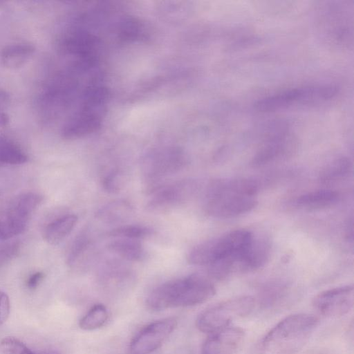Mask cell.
<instances>
[{"label":"cell","instance_id":"6da1fadb","mask_svg":"<svg viewBox=\"0 0 354 354\" xmlns=\"http://www.w3.org/2000/svg\"><path fill=\"white\" fill-rule=\"evenodd\" d=\"M258 191L257 181L249 178L213 180L207 187L205 209L214 218L238 216L257 206Z\"/></svg>","mask_w":354,"mask_h":354},{"label":"cell","instance_id":"7a4b0ae2","mask_svg":"<svg viewBox=\"0 0 354 354\" xmlns=\"http://www.w3.org/2000/svg\"><path fill=\"white\" fill-rule=\"evenodd\" d=\"M318 324L317 317L312 315H289L259 339L250 354H296L308 342Z\"/></svg>","mask_w":354,"mask_h":354},{"label":"cell","instance_id":"3957f363","mask_svg":"<svg viewBox=\"0 0 354 354\" xmlns=\"http://www.w3.org/2000/svg\"><path fill=\"white\" fill-rule=\"evenodd\" d=\"M215 293V287L209 279L193 274L158 286L149 293L146 302L150 309L162 310L198 305L210 299Z\"/></svg>","mask_w":354,"mask_h":354},{"label":"cell","instance_id":"277c9868","mask_svg":"<svg viewBox=\"0 0 354 354\" xmlns=\"http://www.w3.org/2000/svg\"><path fill=\"white\" fill-rule=\"evenodd\" d=\"M253 233L244 229L225 234L194 247L187 254V261L193 265L206 266L221 259L239 262L250 244Z\"/></svg>","mask_w":354,"mask_h":354},{"label":"cell","instance_id":"5b68a950","mask_svg":"<svg viewBox=\"0 0 354 354\" xmlns=\"http://www.w3.org/2000/svg\"><path fill=\"white\" fill-rule=\"evenodd\" d=\"M333 84L307 85L286 89L262 97L254 103L260 112H273L289 107L322 103L333 99L339 93Z\"/></svg>","mask_w":354,"mask_h":354},{"label":"cell","instance_id":"8992f818","mask_svg":"<svg viewBox=\"0 0 354 354\" xmlns=\"http://www.w3.org/2000/svg\"><path fill=\"white\" fill-rule=\"evenodd\" d=\"M43 198L32 192L19 194L0 205V240L8 241L20 234Z\"/></svg>","mask_w":354,"mask_h":354},{"label":"cell","instance_id":"52a82bcc","mask_svg":"<svg viewBox=\"0 0 354 354\" xmlns=\"http://www.w3.org/2000/svg\"><path fill=\"white\" fill-rule=\"evenodd\" d=\"M255 304V299L249 295L225 300L201 313L196 327L203 333H214L228 327L232 321L249 315Z\"/></svg>","mask_w":354,"mask_h":354},{"label":"cell","instance_id":"ba28073f","mask_svg":"<svg viewBox=\"0 0 354 354\" xmlns=\"http://www.w3.org/2000/svg\"><path fill=\"white\" fill-rule=\"evenodd\" d=\"M177 326L173 317L153 322L143 328L132 339L130 344L131 354H149L167 339Z\"/></svg>","mask_w":354,"mask_h":354},{"label":"cell","instance_id":"9c48e42d","mask_svg":"<svg viewBox=\"0 0 354 354\" xmlns=\"http://www.w3.org/2000/svg\"><path fill=\"white\" fill-rule=\"evenodd\" d=\"M354 290L352 285L339 286L317 294L313 299L314 308L327 317H337L348 313L353 307Z\"/></svg>","mask_w":354,"mask_h":354},{"label":"cell","instance_id":"30bf717a","mask_svg":"<svg viewBox=\"0 0 354 354\" xmlns=\"http://www.w3.org/2000/svg\"><path fill=\"white\" fill-rule=\"evenodd\" d=\"M195 187L196 184L187 180L162 185L152 193L147 209L155 213L168 212L187 201L195 192Z\"/></svg>","mask_w":354,"mask_h":354},{"label":"cell","instance_id":"8fae6325","mask_svg":"<svg viewBox=\"0 0 354 354\" xmlns=\"http://www.w3.org/2000/svg\"><path fill=\"white\" fill-rule=\"evenodd\" d=\"M245 331L239 327H226L212 333L205 341L202 354H237L243 345Z\"/></svg>","mask_w":354,"mask_h":354},{"label":"cell","instance_id":"7c38bea8","mask_svg":"<svg viewBox=\"0 0 354 354\" xmlns=\"http://www.w3.org/2000/svg\"><path fill=\"white\" fill-rule=\"evenodd\" d=\"M293 145L292 138L286 132L282 131L270 137L259 149L252 160L254 167H261L286 156L291 150Z\"/></svg>","mask_w":354,"mask_h":354},{"label":"cell","instance_id":"4fadbf2b","mask_svg":"<svg viewBox=\"0 0 354 354\" xmlns=\"http://www.w3.org/2000/svg\"><path fill=\"white\" fill-rule=\"evenodd\" d=\"M271 254V244L264 235L253 234L242 259L241 272L253 271L263 267Z\"/></svg>","mask_w":354,"mask_h":354},{"label":"cell","instance_id":"5bb4252c","mask_svg":"<svg viewBox=\"0 0 354 354\" xmlns=\"http://www.w3.org/2000/svg\"><path fill=\"white\" fill-rule=\"evenodd\" d=\"M35 50V46L28 42L8 44L0 50V64L10 70L19 68L32 57Z\"/></svg>","mask_w":354,"mask_h":354},{"label":"cell","instance_id":"9a60e30c","mask_svg":"<svg viewBox=\"0 0 354 354\" xmlns=\"http://www.w3.org/2000/svg\"><path fill=\"white\" fill-rule=\"evenodd\" d=\"M100 124L97 113L82 110L66 123L62 131L66 139H75L94 131Z\"/></svg>","mask_w":354,"mask_h":354},{"label":"cell","instance_id":"2e32d148","mask_svg":"<svg viewBox=\"0 0 354 354\" xmlns=\"http://www.w3.org/2000/svg\"><path fill=\"white\" fill-rule=\"evenodd\" d=\"M78 218L75 214H65L48 222L42 230L44 240L50 245L62 241L76 225Z\"/></svg>","mask_w":354,"mask_h":354},{"label":"cell","instance_id":"e0dca14e","mask_svg":"<svg viewBox=\"0 0 354 354\" xmlns=\"http://www.w3.org/2000/svg\"><path fill=\"white\" fill-rule=\"evenodd\" d=\"M339 199L337 192L332 189H318L299 196L296 200L298 207L317 209L329 207L336 204Z\"/></svg>","mask_w":354,"mask_h":354},{"label":"cell","instance_id":"ac0fdd59","mask_svg":"<svg viewBox=\"0 0 354 354\" xmlns=\"http://www.w3.org/2000/svg\"><path fill=\"white\" fill-rule=\"evenodd\" d=\"M351 170V160L346 156L338 157L320 170L318 179L323 185H333L346 178Z\"/></svg>","mask_w":354,"mask_h":354},{"label":"cell","instance_id":"d6986e66","mask_svg":"<svg viewBox=\"0 0 354 354\" xmlns=\"http://www.w3.org/2000/svg\"><path fill=\"white\" fill-rule=\"evenodd\" d=\"M108 248L129 261H141L146 257L145 248L140 240L116 238L108 245Z\"/></svg>","mask_w":354,"mask_h":354},{"label":"cell","instance_id":"ffe728a7","mask_svg":"<svg viewBox=\"0 0 354 354\" xmlns=\"http://www.w3.org/2000/svg\"><path fill=\"white\" fill-rule=\"evenodd\" d=\"M27 161V154L17 144L10 138L0 136V166L22 165Z\"/></svg>","mask_w":354,"mask_h":354},{"label":"cell","instance_id":"44dd1931","mask_svg":"<svg viewBox=\"0 0 354 354\" xmlns=\"http://www.w3.org/2000/svg\"><path fill=\"white\" fill-rule=\"evenodd\" d=\"M133 207L125 201H113L97 212V217L107 223H115L125 220L132 212Z\"/></svg>","mask_w":354,"mask_h":354},{"label":"cell","instance_id":"7402d4cb","mask_svg":"<svg viewBox=\"0 0 354 354\" xmlns=\"http://www.w3.org/2000/svg\"><path fill=\"white\" fill-rule=\"evenodd\" d=\"M108 319V312L102 304L93 306L80 320L79 326L84 330H95L102 327Z\"/></svg>","mask_w":354,"mask_h":354},{"label":"cell","instance_id":"603a6c76","mask_svg":"<svg viewBox=\"0 0 354 354\" xmlns=\"http://www.w3.org/2000/svg\"><path fill=\"white\" fill-rule=\"evenodd\" d=\"M285 287L281 285H271L265 287L259 293L258 303L263 309L274 308L280 304L285 296Z\"/></svg>","mask_w":354,"mask_h":354},{"label":"cell","instance_id":"cb8c5ba5","mask_svg":"<svg viewBox=\"0 0 354 354\" xmlns=\"http://www.w3.org/2000/svg\"><path fill=\"white\" fill-rule=\"evenodd\" d=\"M153 231L147 227L137 225H124L111 230L109 236L115 238L140 240L152 234Z\"/></svg>","mask_w":354,"mask_h":354},{"label":"cell","instance_id":"d4e9b609","mask_svg":"<svg viewBox=\"0 0 354 354\" xmlns=\"http://www.w3.org/2000/svg\"><path fill=\"white\" fill-rule=\"evenodd\" d=\"M90 240L86 233L80 234L73 241L67 257V264L76 268L88 250Z\"/></svg>","mask_w":354,"mask_h":354},{"label":"cell","instance_id":"484cf974","mask_svg":"<svg viewBox=\"0 0 354 354\" xmlns=\"http://www.w3.org/2000/svg\"><path fill=\"white\" fill-rule=\"evenodd\" d=\"M1 354H36L24 343L13 337H6L0 341Z\"/></svg>","mask_w":354,"mask_h":354},{"label":"cell","instance_id":"4316f807","mask_svg":"<svg viewBox=\"0 0 354 354\" xmlns=\"http://www.w3.org/2000/svg\"><path fill=\"white\" fill-rule=\"evenodd\" d=\"M124 174L122 171L109 172L102 179L103 188L109 193H117L124 185Z\"/></svg>","mask_w":354,"mask_h":354},{"label":"cell","instance_id":"83f0119b","mask_svg":"<svg viewBox=\"0 0 354 354\" xmlns=\"http://www.w3.org/2000/svg\"><path fill=\"white\" fill-rule=\"evenodd\" d=\"M21 243L18 241H7L0 245V267L10 263L19 253Z\"/></svg>","mask_w":354,"mask_h":354},{"label":"cell","instance_id":"f1b7e54d","mask_svg":"<svg viewBox=\"0 0 354 354\" xmlns=\"http://www.w3.org/2000/svg\"><path fill=\"white\" fill-rule=\"evenodd\" d=\"M10 304L8 296L0 290V324L4 323L10 314Z\"/></svg>","mask_w":354,"mask_h":354},{"label":"cell","instance_id":"f546056e","mask_svg":"<svg viewBox=\"0 0 354 354\" xmlns=\"http://www.w3.org/2000/svg\"><path fill=\"white\" fill-rule=\"evenodd\" d=\"M44 274L42 272H36L32 274L26 281V286L29 289L36 288L43 280Z\"/></svg>","mask_w":354,"mask_h":354},{"label":"cell","instance_id":"4dcf8cb0","mask_svg":"<svg viewBox=\"0 0 354 354\" xmlns=\"http://www.w3.org/2000/svg\"><path fill=\"white\" fill-rule=\"evenodd\" d=\"M10 96L5 91H0V112L3 111L10 103Z\"/></svg>","mask_w":354,"mask_h":354},{"label":"cell","instance_id":"1f68e13d","mask_svg":"<svg viewBox=\"0 0 354 354\" xmlns=\"http://www.w3.org/2000/svg\"><path fill=\"white\" fill-rule=\"evenodd\" d=\"M4 124V118L3 116L0 113V127L3 126Z\"/></svg>","mask_w":354,"mask_h":354},{"label":"cell","instance_id":"d6a6232c","mask_svg":"<svg viewBox=\"0 0 354 354\" xmlns=\"http://www.w3.org/2000/svg\"><path fill=\"white\" fill-rule=\"evenodd\" d=\"M44 354H57V353H44Z\"/></svg>","mask_w":354,"mask_h":354}]
</instances>
